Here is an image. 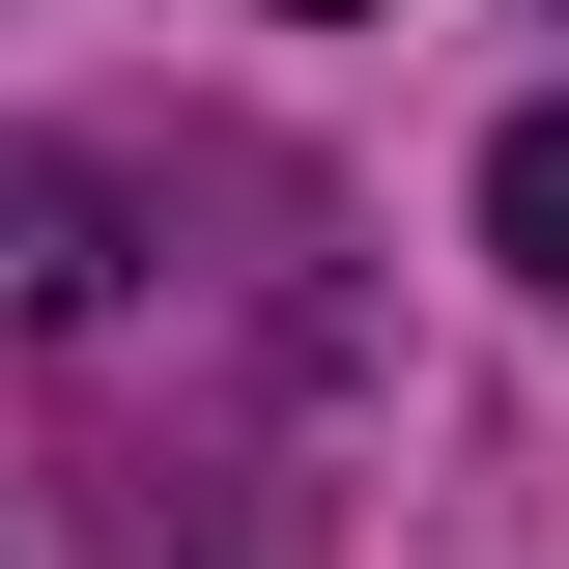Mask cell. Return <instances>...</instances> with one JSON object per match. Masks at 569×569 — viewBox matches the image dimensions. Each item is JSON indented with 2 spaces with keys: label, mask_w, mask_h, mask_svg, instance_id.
<instances>
[{
  "label": "cell",
  "mask_w": 569,
  "mask_h": 569,
  "mask_svg": "<svg viewBox=\"0 0 569 569\" xmlns=\"http://www.w3.org/2000/svg\"><path fill=\"white\" fill-rule=\"evenodd\" d=\"M485 257L569 313V114H512V142H485Z\"/></svg>",
  "instance_id": "cell-1"
}]
</instances>
